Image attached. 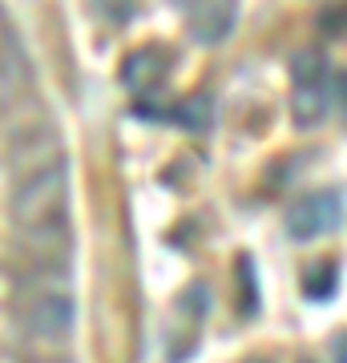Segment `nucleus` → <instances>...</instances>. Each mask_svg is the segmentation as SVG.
Here are the masks:
<instances>
[{
    "instance_id": "nucleus-1",
    "label": "nucleus",
    "mask_w": 347,
    "mask_h": 363,
    "mask_svg": "<svg viewBox=\"0 0 347 363\" xmlns=\"http://www.w3.org/2000/svg\"><path fill=\"white\" fill-rule=\"evenodd\" d=\"M65 202H69V174L61 162L37 166L13 194V218L21 230H40L65 222Z\"/></svg>"
},
{
    "instance_id": "nucleus-3",
    "label": "nucleus",
    "mask_w": 347,
    "mask_h": 363,
    "mask_svg": "<svg viewBox=\"0 0 347 363\" xmlns=\"http://www.w3.org/2000/svg\"><path fill=\"white\" fill-rule=\"evenodd\" d=\"M73 295L69 291H53V286H40L37 295L28 298V311H25V327L28 335L45 339V343H61L73 327Z\"/></svg>"
},
{
    "instance_id": "nucleus-6",
    "label": "nucleus",
    "mask_w": 347,
    "mask_h": 363,
    "mask_svg": "<svg viewBox=\"0 0 347 363\" xmlns=\"http://www.w3.org/2000/svg\"><path fill=\"white\" fill-rule=\"evenodd\" d=\"M250 363H267V359H250Z\"/></svg>"
},
{
    "instance_id": "nucleus-5",
    "label": "nucleus",
    "mask_w": 347,
    "mask_h": 363,
    "mask_svg": "<svg viewBox=\"0 0 347 363\" xmlns=\"http://www.w3.org/2000/svg\"><path fill=\"white\" fill-rule=\"evenodd\" d=\"M335 363H343V335H335Z\"/></svg>"
},
{
    "instance_id": "nucleus-4",
    "label": "nucleus",
    "mask_w": 347,
    "mask_h": 363,
    "mask_svg": "<svg viewBox=\"0 0 347 363\" xmlns=\"http://www.w3.org/2000/svg\"><path fill=\"white\" fill-rule=\"evenodd\" d=\"M339 222H343V190H319V194H307L303 202L287 210V230L299 242L335 230Z\"/></svg>"
},
{
    "instance_id": "nucleus-2",
    "label": "nucleus",
    "mask_w": 347,
    "mask_h": 363,
    "mask_svg": "<svg viewBox=\"0 0 347 363\" xmlns=\"http://www.w3.org/2000/svg\"><path fill=\"white\" fill-rule=\"evenodd\" d=\"M295 121L299 125H319L327 113L343 109V77L327 73L319 57L307 52L295 61Z\"/></svg>"
}]
</instances>
